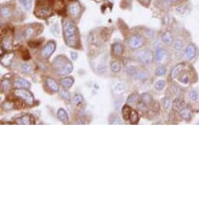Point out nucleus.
<instances>
[{
  "label": "nucleus",
  "instance_id": "f257e3e1",
  "mask_svg": "<svg viewBox=\"0 0 199 199\" xmlns=\"http://www.w3.org/2000/svg\"><path fill=\"white\" fill-rule=\"evenodd\" d=\"M63 32L66 45L72 48H77L79 44V35L77 27L73 21L68 19L63 20Z\"/></svg>",
  "mask_w": 199,
  "mask_h": 199
},
{
  "label": "nucleus",
  "instance_id": "f03ea898",
  "mask_svg": "<svg viewBox=\"0 0 199 199\" xmlns=\"http://www.w3.org/2000/svg\"><path fill=\"white\" fill-rule=\"evenodd\" d=\"M53 66L59 76H65L72 72L73 70L72 63L64 56H57L53 61Z\"/></svg>",
  "mask_w": 199,
  "mask_h": 199
},
{
  "label": "nucleus",
  "instance_id": "7ed1b4c3",
  "mask_svg": "<svg viewBox=\"0 0 199 199\" xmlns=\"http://www.w3.org/2000/svg\"><path fill=\"white\" fill-rule=\"evenodd\" d=\"M35 16L39 18H47L52 14L51 7L44 0H38L35 8Z\"/></svg>",
  "mask_w": 199,
  "mask_h": 199
},
{
  "label": "nucleus",
  "instance_id": "20e7f679",
  "mask_svg": "<svg viewBox=\"0 0 199 199\" xmlns=\"http://www.w3.org/2000/svg\"><path fill=\"white\" fill-rule=\"evenodd\" d=\"M14 95L24 102L28 105L35 104V98L32 93L28 88H16L14 90Z\"/></svg>",
  "mask_w": 199,
  "mask_h": 199
},
{
  "label": "nucleus",
  "instance_id": "39448f33",
  "mask_svg": "<svg viewBox=\"0 0 199 199\" xmlns=\"http://www.w3.org/2000/svg\"><path fill=\"white\" fill-rule=\"evenodd\" d=\"M144 44V39L138 35H132L128 41L129 47L132 49H138Z\"/></svg>",
  "mask_w": 199,
  "mask_h": 199
},
{
  "label": "nucleus",
  "instance_id": "423d86ee",
  "mask_svg": "<svg viewBox=\"0 0 199 199\" xmlns=\"http://www.w3.org/2000/svg\"><path fill=\"white\" fill-rule=\"evenodd\" d=\"M68 11L73 20H77L80 16V11H81V8H80V5L79 4V2H76V1L71 2L68 6Z\"/></svg>",
  "mask_w": 199,
  "mask_h": 199
},
{
  "label": "nucleus",
  "instance_id": "0eeeda50",
  "mask_svg": "<svg viewBox=\"0 0 199 199\" xmlns=\"http://www.w3.org/2000/svg\"><path fill=\"white\" fill-rule=\"evenodd\" d=\"M153 55L150 50H143L137 54V58L143 64H149L152 59Z\"/></svg>",
  "mask_w": 199,
  "mask_h": 199
},
{
  "label": "nucleus",
  "instance_id": "6e6552de",
  "mask_svg": "<svg viewBox=\"0 0 199 199\" xmlns=\"http://www.w3.org/2000/svg\"><path fill=\"white\" fill-rule=\"evenodd\" d=\"M55 49H56V42H54L53 41H50L42 49L41 55L43 58L49 59L52 55Z\"/></svg>",
  "mask_w": 199,
  "mask_h": 199
},
{
  "label": "nucleus",
  "instance_id": "1a4fd4ad",
  "mask_svg": "<svg viewBox=\"0 0 199 199\" xmlns=\"http://www.w3.org/2000/svg\"><path fill=\"white\" fill-rule=\"evenodd\" d=\"M12 34L10 32L5 33L4 36H2L1 39V47L4 49L5 51H10L12 49Z\"/></svg>",
  "mask_w": 199,
  "mask_h": 199
},
{
  "label": "nucleus",
  "instance_id": "9d476101",
  "mask_svg": "<svg viewBox=\"0 0 199 199\" xmlns=\"http://www.w3.org/2000/svg\"><path fill=\"white\" fill-rule=\"evenodd\" d=\"M14 58L13 52H5L1 56V63L3 66L8 67L11 65Z\"/></svg>",
  "mask_w": 199,
  "mask_h": 199
},
{
  "label": "nucleus",
  "instance_id": "9b49d317",
  "mask_svg": "<svg viewBox=\"0 0 199 199\" xmlns=\"http://www.w3.org/2000/svg\"><path fill=\"white\" fill-rule=\"evenodd\" d=\"M16 123L20 125H30L35 123L34 118L29 114L23 115L22 116L19 117L18 119H16Z\"/></svg>",
  "mask_w": 199,
  "mask_h": 199
},
{
  "label": "nucleus",
  "instance_id": "f8f14e48",
  "mask_svg": "<svg viewBox=\"0 0 199 199\" xmlns=\"http://www.w3.org/2000/svg\"><path fill=\"white\" fill-rule=\"evenodd\" d=\"M195 54H196V49L194 47V44H188L186 49H185L184 51V57L185 59H191L195 56Z\"/></svg>",
  "mask_w": 199,
  "mask_h": 199
},
{
  "label": "nucleus",
  "instance_id": "ddd939ff",
  "mask_svg": "<svg viewBox=\"0 0 199 199\" xmlns=\"http://www.w3.org/2000/svg\"><path fill=\"white\" fill-rule=\"evenodd\" d=\"M46 82L47 86L49 87V88L51 91H54V92H57L59 90V86L58 83L54 79L51 78V77H48L45 80Z\"/></svg>",
  "mask_w": 199,
  "mask_h": 199
},
{
  "label": "nucleus",
  "instance_id": "4468645a",
  "mask_svg": "<svg viewBox=\"0 0 199 199\" xmlns=\"http://www.w3.org/2000/svg\"><path fill=\"white\" fill-rule=\"evenodd\" d=\"M185 65L183 63H180L178 65L175 66L173 69L172 70V72H171V77L173 79H176L179 77L180 73L183 71V70H184Z\"/></svg>",
  "mask_w": 199,
  "mask_h": 199
},
{
  "label": "nucleus",
  "instance_id": "2eb2a0df",
  "mask_svg": "<svg viewBox=\"0 0 199 199\" xmlns=\"http://www.w3.org/2000/svg\"><path fill=\"white\" fill-rule=\"evenodd\" d=\"M15 86L17 88H29L30 87V82H28L26 79L20 77L15 80Z\"/></svg>",
  "mask_w": 199,
  "mask_h": 199
},
{
  "label": "nucleus",
  "instance_id": "dca6fc26",
  "mask_svg": "<svg viewBox=\"0 0 199 199\" xmlns=\"http://www.w3.org/2000/svg\"><path fill=\"white\" fill-rule=\"evenodd\" d=\"M184 105L185 102L183 98H176L173 102V109L174 110V111H176V112L180 111L184 107Z\"/></svg>",
  "mask_w": 199,
  "mask_h": 199
},
{
  "label": "nucleus",
  "instance_id": "f3484780",
  "mask_svg": "<svg viewBox=\"0 0 199 199\" xmlns=\"http://www.w3.org/2000/svg\"><path fill=\"white\" fill-rule=\"evenodd\" d=\"M57 116H58L59 119L62 121L64 123H67L69 121V116L66 111L63 109H59L57 112Z\"/></svg>",
  "mask_w": 199,
  "mask_h": 199
},
{
  "label": "nucleus",
  "instance_id": "a211bd4d",
  "mask_svg": "<svg viewBox=\"0 0 199 199\" xmlns=\"http://www.w3.org/2000/svg\"><path fill=\"white\" fill-rule=\"evenodd\" d=\"M112 53L116 56H122V54L123 53V47L120 43H115L112 44Z\"/></svg>",
  "mask_w": 199,
  "mask_h": 199
},
{
  "label": "nucleus",
  "instance_id": "6ab92c4d",
  "mask_svg": "<svg viewBox=\"0 0 199 199\" xmlns=\"http://www.w3.org/2000/svg\"><path fill=\"white\" fill-rule=\"evenodd\" d=\"M180 116L185 120H189L191 117V111L188 107H183L180 111Z\"/></svg>",
  "mask_w": 199,
  "mask_h": 199
},
{
  "label": "nucleus",
  "instance_id": "aec40b11",
  "mask_svg": "<svg viewBox=\"0 0 199 199\" xmlns=\"http://www.w3.org/2000/svg\"><path fill=\"white\" fill-rule=\"evenodd\" d=\"M162 40L167 45H171V44H173V36H172V35H171V33L169 31H166V32L164 33L162 36Z\"/></svg>",
  "mask_w": 199,
  "mask_h": 199
},
{
  "label": "nucleus",
  "instance_id": "412c9836",
  "mask_svg": "<svg viewBox=\"0 0 199 199\" xmlns=\"http://www.w3.org/2000/svg\"><path fill=\"white\" fill-rule=\"evenodd\" d=\"M73 82H74V80H73V78L71 77H64V78H63V79L61 80V84H62V86L64 87L65 88H70V87L73 84Z\"/></svg>",
  "mask_w": 199,
  "mask_h": 199
},
{
  "label": "nucleus",
  "instance_id": "4be33fe9",
  "mask_svg": "<svg viewBox=\"0 0 199 199\" xmlns=\"http://www.w3.org/2000/svg\"><path fill=\"white\" fill-rule=\"evenodd\" d=\"M12 14H13L12 9L9 6L1 7V16H2V18H9V17H11Z\"/></svg>",
  "mask_w": 199,
  "mask_h": 199
},
{
  "label": "nucleus",
  "instance_id": "5701e85b",
  "mask_svg": "<svg viewBox=\"0 0 199 199\" xmlns=\"http://www.w3.org/2000/svg\"><path fill=\"white\" fill-rule=\"evenodd\" d=\"M165 53H166V51L163 49H162L160 47L156 49V51H155V61L158 62V63L161 62L162 60V59H163L164 56H165Z\"/></svg>",
  "mask_w": 199,
  "mask_h": 199
},
{
  "label": "nucleus",
  "instance_id": "b1692460",
  "mask_svg": "<svg viewBox=\"0 0 199 199\" xmlns=\"http://www.w3.org/2000/svg\"><path fill=\"white\" fill-rule=\"evenodd\" d=\"M35 34H36L35 28L34 27H28L25 30V31H24L23 36H24L26 39H30V38L35 36Z\"/></svg>",
  "mask_w": 199,
  "mask_h": 199
},
{
  "label": "nucleus",
  "instance_id": "393cba45",
  "mask_svg": "<svg viewBox=\"0 0 199 199\" xmlns=\"http://www.w3.org/2000/svg\"><path fill=\"white\" fill-rule=\"evenodd\" d=\"M131 113V109L130 106L127 105H123V109H122V114H123V117L124 120H129L130 119V116Z\"/></svg>",
  "mask_w": 199,
  "mask_h": 199
},
{
  "label": "nucleus",
  "instance_id": "a878e982",
  "mask_svg": "<svg viewBox=\"0 0 199 199\" xmlns=\"http://www.w3.org/2000/svg\"><path fill=\"white\" fill-rule=\"evenodd\" d=\"M141 101H142L144 103H145L147 105H152L153 102H154L152 95L147 93L143 94L142 95H141Z\"/></svg>",
  "mask_w": 199,
  "mask_h": 199
},
{
  "label": "nucleus",
  "instance_id": "bb28decb",
  "mask_svg": "<svg viewBox=\"0 0 199 199\" xmlns=\"http://www.w3.org/2000/svg\"><path fill=\"white\" fill-rule=\"evenodd\" d=\"M1 88H2V91H4V92L10 90V88H11V83H10V80H9V79L2 80V82H1Z\"/></svg>",
  "mask_w": 199,
  "mask_h": 199
},
{
  "label": "nucleus",
  "instance_id": "cd10ccee",
  "mask_svg": "<svg viewBox=\"0 0 199 199\" xmlns=\"http://www.w3.org/2000/svg\"><path fill=\"white\" fill-rule=\"evenodd\" d=\"M183 71L180 73V75H179V77L180 76V81L182 83V84H188L190 83V81H191V77H190V76L187 73H183Z\"/></svg>",
  "mask_w": 199,
  "mask_h": 199
},
{
  "label": "nucleus",
  "instance_id": "c85d7f7f",
  "mask_svg": "<svg viewBox=\"0 0 199 199\" xmlns=\"http://www.w3.org/2000/svg\"><path fill=\"white\" fill-rule=\"evenodd\" d=\"M138 120H139V115L135 110H132L131 111V116H130V121L131 124H136L138 123Z\"/></svg>",
  "mask_w": 199,
  "mask_h": 199
},
{
  "label": "nucleus",
  "instance_id": "c756f323",
  "mask_svg": "<svg viewBox=\"0 0 199 199\" xmlns=\"http://www.w3.org/2000/svg\"><path fill=\"white\" fill-rule=\"evenodd\" d=\"M111 70L114 73H118L121 70V64L118 61H113L110 66Z\"/></svg>",
  "mask_w": 199,
  "mask_h": 199
},
{
  "label": "nucleus",
  "instance_id": "7c9ffc66",
  "mask_svg": "<svg viewBox=\"0 0 199 199\" xmlns=\"http://www.w3.org/2000/svg\"><path fill=\"white\" fill-rule=\"evenodd\" d=\"M2 108L6 110L13 109L14 108H16V104L15 102H6L2 104Z\"/></svg>",
  "mask_w": 199,
  "mask_h": 199
},
{
  "label": "nucleus",
  "instance_id": "2f4dec72",
  "mask_svg": "<svg viewBox=\"0 0 199 199\" xmlns=\"http://www.w3.org/2000/svg\"><path fill=\"white\" fill-rule=\"evenodd\" d=\"M73 103H74L75 105H79L83 102L84 98H83V96H82L81 95H80V94H76V95L73 96Z\"/></svg>",
  "mask_w": 199,
  "mask_h": 199
},
{
  "label": "nucleus",
  "instance_id": "473e14b6",
  "mask_svg": "<svg viewBox=\"0 0 199 199\" xmlns=\"http://www.w3.org/2000/svg\"><path fill=\"white\" fill-rule=\"evenodd\" d=\"M21 6L23 7L25 10H29L31 6V0H20Z\"/></svg>",
  "mask_w": 199,
  "mask_h": 199
},
{
  "label": "nucleus",
  "instance_id": "72a5a7b5",
  "mask_svg": "<svg viewBox=\"0 0 199 199\" xmlns=\"http://www.w3.org/2000/svg\"><path fill=\"white\" fill-rule=\"evenodd\" d=\"M137 68L135 66H130L129 67L126 68V73L130 76H135L137 74Z\"/></svg>",
  "mask_w": 199,
  "mask_h": 199
},
{
  "label": "nucleus",
  "instance_id": "f704fd0d",
  "mask_svg": "<svg viewBox=\"0 0 199 199\" xmlns=\"http://www.w3.org/2000/svg\"><path fill=\"white\" fill-rule=\"evenodd\" d=\"M166 72V69L164 66H160L159 67L156 69V71H155V73L158 77H161V76H163Z\"/></svg>",
  "mask_w": 199,
  "mask_h": 199
},
{
  "label": "nucleus",
  "instance_id": "c9c22d12",
  "mask_svg": "<svg viewBox=\"0 0 199 199\" xmlns=\"http://www.w3.org/2000/svg\"><path fill=\"white\" fill-rule=\"evenodd\" d=\"M137 106H138V109L140 110V112H146L147 111V105H146L145 103L143 102L142 101H140V102H138V105H137Z\"/></svg>",
  "mask_w": 199,
  "mask_h": 199
},
{
  "label": "nucleus",
  "instance_id": "e433bc0d",
  "mask_svg": "<svg viewBox=\"0 0 199 199\" xmlns=\"http://www.w3.org/2000/svg\"><path fill=\"white\" fill-rule=\"evenodd\" d=\"M21 70H22L23 72L29 73H31V71H32V66H31L30 64L24 63V64H23V65L21 66Z\"/></svg>",
  "mask_w": 199,
  "mask_h": 199
},
{
  "label": "nucleus",
  "instance_id": "4c0bfd02",
  "mask_svg": "<svg viewBox=\"0 0 199 199\" xmlns=\"http://www.w3.org/2000/svg\"><path fill=\"white\" fill-rule=\"evenodd\" d=\"M165 85H166V81H165V80H159V81L157 82L156 84H155V89H156V90H159V91H160V90H162V89L164 88Z\"/></svg>",
  "mask_w": 199,
  "mask_h": 199
},
{
  "label": "nucleus",
  "instance_id": "58836bf2",
  "mask_svg": "<svg viewBox=\"0 0 199 199\" xmlns=\"http://www.w3.org/2000/svg\"><path fill=\"white\" fill-rule=\"evenodd\" d=\"M60 96L63 98H64L65 100L70 101V94L69 91H67L66 90H62L60 91Z\"/></svg>",
  "mask_w": 199,
  "mask_h": 199
},
{
  "label": "nucleus",
  "instance_id": "ea45409f",
  "mask_svg": "<svg viewBox=\"0 0 199 199\" xmlns=\"http://www.w3.org/2000/svg\"><path fill=\"white\" fill-rule=\"evenodd\" d=\"M137 101H138V96L135 95H131L127 98L126 102H127V104L132 105V104H134Z\"/></svg>",
  "mask_w": 199,
  "mask_h": 199
},
{
  "label": "nucleus",
  "instance_id": "a19ab883",
  "mask_svg": "<svg viewBox=\"0 0 199 199\" xmlns=\"http://www.w3.org/2000/svg\"><path fill=\"white\" fill-rule=\"evenodd\" d=\"M162 106H163L166 109H168L169 108V106H170V100H169V98H167V97L164 98L163 99H162Z\"/></svg>",
  "mask_w": 199,
  "mask_h": 199
},
{
  "label": "nucleus",
  "instance_id": "79ce46f5",
  "mask_svg": "<svg viewBox=\"0 0 199 199\" xmlns=\"http://www.w3.org/2000/svg\"><path fill=\"white\" fill-rule=\"evenodd\" d=\"M174 49L177 51H180L183 49V42L181 40L177 39L174 42Z\"/></svg>",
  "mask_w": 199,
  "mask_h": 199
},
{
  "label": "nucleus",
  "instance_id": "37998d69",
  "mask_svg": "<svg viewBox=\"0 0 199 199\" xmlns=\"http://www.w3.org/2000/svg\"><path fill=\"white\" fill-rule=\"evenodd\" d=\"M188 97H189L191 100L196 101L198 99V93H197L196 91H191L188 93Z\"/></svg>",
  "mask_w": 199,
  "mask_h": 199
},
{
  "label": "nucleus",
  "instance_id": "c03bdc74",
  "mask_svg": "<svg viewBox=\"0 0 199 199\" xmlns=\"http://www.w3.org/2000/svg\"><path fill=\"white\" fill-rule=\"evenodd\" d=\"M22 58H23L24 60H28V59H30V54L28 53V50L24 49V50L22 51Z\"/></svg>",
  "mask_w": 199,
  "mask_h": 199
},
{
  "label": "nucleus",
  "instance_id": "a18cd8bd",
  "mask_svg": "<svg viewBox=\"0 0 199 199\" xmlns=\"http://www.w3.org/2000/svg\"><path fill=\"white\" fill-rule=\"evenodd\" d=\"M106 66H105V65H99L98 66V72L99 73H101V74H103L104 73H105V71H106Z\"/></svg>",
  "mask_w": 199,
  "mask_h": 199
},
{
  "label": "nucleus",
  "instance_id": "49530a36",
  "mask_svg": "<svg viewBox=\"0 0 199 199\" xmlns=\"http://www.w3.org/2000/svg\"><path fill=\"white\" fill-rule=\"evenodd\" d=\"M186 10V6H180L176 8V13L179 14H183Z\"/></svg>",
  "mask_w": 199,
  "mask_h": 199
},
{
  "label": "nucleus",
  "instance_id": "de8ad7c7",
  "mask_svg": "<svg viewBox=\"0 0 199 199\" xmlns=\"http://www.w3.org/2000/svg\"><path fill=\"white\" fill-rule=\"evenodd\" d=\"M70 55H71V57H72L73 59H77V57H78V55H77V52H72L71 53H70Z\"/></svg>",
  "mask_w": 199,
  "mask_h": 199
},
{
  "label": "nucleus",
  "instance_id": "09e8293b",
  "mask_svg": "<svg viewBox=\"0 0 199 199\" xmlns=\"http://www.w3.org/2000/svg\"><path fill=\"white\" fill-rule=\"evenodd\" d=\"M121 121H120V119H119V118H116L115 119V121L112 122V124H121Z\"/></svg>",
  "mask_w": 199,
  "mask_h": 199
},
{
  "label": "nucleus",
  "instance_id": "8fccbe9b",
  "mask_svg": "<svg viewBox=\"0 0 199 199\" xmlns=\"http://www.w3.org/2000/svg\"><path fill=\"white\" fill-rule=\"evenodd\" d=\"M180 1H182V0H170L171 3H178V2H180Z\"/></svg>",
  "mask_w": 199,
  "mask_h": 199
},
{
  "label": "nucleus",
  "instance_id": "3c124183",
  "mask_svg": "<svg viewBox=\"0 0 199 199\" xmlns=\"http://www.w3.org/2000/svg\"><path fill=\"white\" fill-rule=\"evenodd\" d=\"M140 2H143L144 4H147V3H149V0H140Z\"/></svg>",
  "mask_w": 199,
  "mask_h": 199
}]
</instances>
